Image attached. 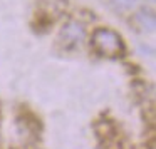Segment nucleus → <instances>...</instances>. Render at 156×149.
<instances>
[{
  "label": "nucleus",
  "instance_id": "f257e3e1",
  "mask_svg": "<svg viewBox=\"0 0 156 149\" xmlns=\"http://www.w3.org/2000/svg\"><path fill=\"white\" fill-rule=\"evenodd\" d=\"M92 47L98 54L106 57H119L124 54L126 45L122 37L116 30L108 27H99L92 32Z\"/></svg>",
  "mask_w": 156,
  "mask_h": 149
},
{
  "label": "nucleus",
  "instance_id": "f03ea898",
  "mask_svg": "<svg viewBox=\"0 0 156 149\" xmlns=\"http://www.w3.org/2000/svg\"><path fill=\"white\" fill-rule=\"evenodd\" d=\"M84 37H86L84 25L72 20V22H67V24L61 29L57 40L64 49H74L84 40Z\"/></svg>",
  "mask_w": 156,
  "mask_h": 149
},
{
  "label": "nucleus",
  "instance_id": "20e7f679",
  "mask_svg": "<svg viewBox=\"0 0 156 149\" xmlns=\"http://www.w3.org/2000/svg\"><path fill=\"white\" fill-rule=\"evenodd\" d=\"M109 2H111V5L114 9H118V10H129V9H133L136 5L138 0H109Z\"/></svg>",
  "mask_w": 156,
  "mask_h": 149
},
{
  "label": "nucleus",
  "instance_id": "7ed1b4c3",
  "mask_svg": "<svg viewBox=\"0 0 156 149\" xmlns=\"http://www.w3.org/2000/svg\"><path fill=\"white\" fill-rule=\"evenodd\" d=\"M134 24L141 29L143 32H153L156 27V17L149 10H141L134 15Z\"/></svg>",
  "mask_w": 156,
  "mask_h": 149
}]
</instances>
